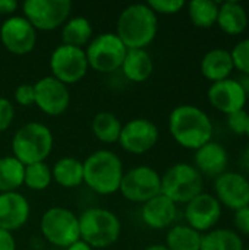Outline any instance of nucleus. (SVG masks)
I'll use <instances>...</instances> for the list:
<instances>
[{
  "label": "nucleus",
  "mask_w": 249,
  "mask_h": 250,
  "mask_svg": "<svg viewBox=\"0 0 249 250\" xmlns=\"http://www.w3.org/2000/svg\"><path fill=\"white\" fill-rule=\"evenodd\" d=\"M21 7L22 16L35 31H54L62 28L72 13V3L69 0H26Z\"/></svg>",
  "instance_id": "nucleus-9"
},
{
  "label": "nucleus",
  "mask_w": 249,
  "mask_h": 250,
  "mask_svg": "<svg viewBox=\"0 0 249 250\" xmlns=\"http://www.w3.org/2000/svg\"><path fill=\"white\" fill-rule=\"evenodd\" d=\"M200 70L203 76L211 83L229 79L235 70L230 51L226 48H213L207 51L201 59Z\"/></svg>",
  "instance_id": "nucleus-21"
},
{
  "label": "nucleus",
  "mask_w": 249,
  "mask_h": 250,
  "mask_svg": "<svg viewBox=\"0 0 249 250\" xmlns=\"http://www.w3.org/2000/svg\"><path fill=\"white\" fill-rule=\"evenodd\" d=\"M120 70L129 82L142 83L151 78L154 62L147 50H128Z\"/></svg>",
  "instance_id": "nucleus-22"
},
{
  "label": "nucleus",
  "mask_w": 249,
  "mask_h": 250,
  "mask_svg": "<svg viewBox=\"0 0 249 250\" xmlns=\"http://www.w3.org/2000/svg\"><path fill=\"white\" fill-rule=\"evenodd\" d=\"M0 41L9 53L25 56L37 45V31L22 15H13L3 21Z\"/></svg>",
  "instance_id": "nucleus-13"
},
{
  "label": "nucleus",
  "mask_w": 249,
  "mask_h": 250,
  "mask_svg": "<svg viewBox=\"0 0 249 250\" xmlns=\"http://www.w3.org/2000/svg\"><path fill=\"white\" fill-rule=\"evenodd\" d=\"M192 166L200 171L203 177L207 176L210 179H217L227 171L229 152L222 144L210 141L195 151Z\"/></svg>",
  "instance_id": "nucleus-19"
},
{
  "label": "nucleus",
  "mask_w": 249,
  "mask_h": 250,
  "mask_svg": "<svg viewBox=\"0 0 249 250\" xmlns=\"http://www.w3.org/2000/svg\"><path fill=\"white\" fill-rule=\"evenodd\" d=\"M54 138L48 126L29 122L21 126L12 138V155L23 166L44 163L53 151Z\"/></svg>",
  "instance_id": "nucleus-4"
},
{
  "label": "nucleus",
  "mask_w": 249,
  "mask_h": 250,
  "mask_svg": "<svg viewBox=\"0 0 249 250\" xmlns=\"http://www.w3.org/2000/svg\"><path fill=\"white\" fill-rule=\"evenodd\" d=\"M245 250H249V248H248V249H245Z\"/></svg>",
  "instance_id": "nucleus-45"
},
{
  "label": "nucleus",
  "mask_w": 249,
  "mask_h": 250,
  "mask_svg": "<svg viewBox=\"0 0 249 250\" xmlns=\"http://www.w3.org/2000/svg\"><path fill=\"white\" fill-rule=\"evenodd\" d=\"M65 250H94V249H92V248H90L85 242L78 240V242H75L73 245H70L69 248H66Z\"/></svg>",
  "instance_id": "nucleus-40"
},
{
  "label": "nucleus",
  "mask_w": 249,
  "mask_h": 250,
  "mask_svg": "<svg viewBox=\"0 0 249 250\" xmlns=\"http://www.w3.org/2000/svg\"><path fill=\"white\" fill-rule=\"evenodd\" d=\"M144 250H169L164 245H160V243H154V245H150L147 246Z\"/></svg>",
  "instance_id": "nucleus-43"
},
{
  "label": "nucleus",
  "mask_w": 249,
  "mask_h": 250,
  "mask_svg": "<svg viewBox=\"0 0 249 250\" xmlns=\"http://www.w3.org/2000/svg\"><path fill=\"white\" fill-rule=\"evenodd\" d=\"M178 217V205L164 195H157L141 207L142 223L153 230H164L173 226Z\"/></svg>",
  "instance_id": "nucleus-20"
},
{
  "label": "nucleus",
  "mask_w": 249,
  "mask_h": 250,
  "mask_svg": "<svg viewBox=\"0 0 249 250\" xmlns=\"http://www.w3.org/2000/svg\"><path fill=\"white\" fill-rule=\"evenodd\" d=\"M233 67L242 75H249V38L239 41L230 51Z\"/></svg>",
  "instance_id": "nucleus-32"
},
{
  "label": "nucleus",
  "mask_w": 249,
  "mask_h": 250,
  "mask_svg": "<svg viewBox=\"0 0 249 250\" xmlns=\"http://www.w3.org/2000/svg\"><path fill=\"white\" fill-rule=\"evenodd\" d=\"M15 119V105L9 98L0 97V133L6 132Z\"/></svg>",
  "instance_id": "nucleus-35"
},
{
  "label": "nucleus",
  "mask_w": 249,
  "mask_h": 250,
  "mask_svg": "<svg viewBox=\"0 0 249 250\" xmlns=\"http://www.w3.org/2000/svg\"><path fill=\"white\" fill-rule=\"evenodd\" d=\"M169 132L173 141L185 149L197 151L213 141V122L200 107L181 104L169 114Z\"/></svg>",
  "instance_id": "nucleus-1"
},
{
  "label": "nucleus",
  "mask_w": 249,
  "mask_h": 250,
  "mask_svg": "<svg viewBox=\"0 0 249 250\" xmlns=\"http://www.w3.org/2000/svg\"><path fill=\"white\" fill-rule=\"evenodd\" d=\"M223 214V207L211 193H200L185 205V221L189 227L204 234L216 227Z\"/></svg>",
  "instance_id": "nucleus-15"
},
{
  "label": "nucleus",
  "mask_w": 249,
  "mask_h": 250,
  "mask_svg": "<svg viewBox=\"0 0 249 250\" xmlns=\"http://www.w3.org/2000/svg\"><path fill=\"white\" fill-rule=\"evenodd\" d=\"M227 35H241L248 26V12L239 1H223L219 6L217 23Z\"/></svg>",
  "instance_id": "nucleus-23"
},
{
  "label": "nucleus",
  "mask_w": 249,
  "mask_h": 250,
  "mask_svg": "<svg viewBox=\"0 0 249 250\" xmlns=\"http://www.w3.org/2000/svg\"><path fill=\"white\" fill-rule=\"evenodd\" d=\"M35 104L44 114L56 117L63 114L70 105V92L68 85L56 78L44 76L34 83Z\"/></svg>",
  "instance_id": "nucleus-14"
},
{
  "label": "nucleus",
  "mask_w": 249,
  "mask_h": 250,
  "mask_svg": "<svg viewBox=\"0 0 249 250\" xmlns=\"http://www.w3.org/2000/svg\"><path fill=\"white\" fill-rule=\"evenodd\" d=\"M29 215V202L21 192L0 193V229L13 233L28 223Z\"/></svg>",
  "instance_id": "nucleus-18"
},
{
  "label": "nucleus",
  "mask_w": 249,
  "mask_h": 250,
  "mask_svg": "<svg viewBox=\"0 0 249 250\" xmlns=\"http://www.w3.org/2000/svg\"><path fill=\"white\" fill-rule=\"evenodd\" d=\"M53 180L65 189H73L84 183V166L82 161L73 157H63L57 160L51 167Z\"/></svg>",
  "instance_id": "nucleus-24"
},
{
  "label": "nucleus",
  "mask_w": 249,
  "mask_h": 250,
  "mask_svg": "<svg viewBox=\"0 0 249 250\" xmlns=\"http://www.w3.org/2000/svg\"><path fill=\"white\" fill-rule=\"evenodd\" d=\"M119 192L132 204H145L161 193V176L148 166H138L123 173Z\"/></svg>",
  "instance_id": "nucleus-10"
},
{
  "label": "nucleus",
  "mask_w": 249,
  "mask_h": 250,
  "mask_svg": "<svg viewBox=\"0 0 249 250\" xmlns=\"http://www.w3.org/2000/svg\"><path fill=\"white\" fill-rule=\"evenodd\" d=\"M226 123H227V127L230 129L232 133H235L238 136H245L247 126H248V111L239 110V111L227 114Z\"/></svg>",
  "instance_id": "nucleus-34"
},
{
  "label": "nucleus",
  "mask_w": 249,
  "mask_h": 250,
  "mask_svg": "<svg viewBox=\"0 0 249 250\" xmlns=\"http://www.w3.org/2000/svg\"><path fill=\"white\" fill-rule=\"evenodd\" d=\"M233 224H235V231L242 237L249 236V207L241 208L235 211L233 214Z\"/></svg>",
  "instance_id": "nucleus-37"
},
{
  "label": "nucleus",
  "mask_w": 249,
  "mask_h": 250,
  "mask_svg": "<svg viewBox=\"0 0 249 250\" xmlns=\"http://www.w3.org/2000/svg\"><path fill=\"white\" fill-rule=\"evenodd\" d=\"M122 122L110 111H100L92 117L91 130L92 135L103 144H116L122 132Z\"/></svg>",
  "instance_id": "nucleus-27"
},
{
  "label": "nucleus",
  "mask_w": 249,
  "mask_h": 250,
  "mask_svg": "<svg viewBox=\"0 0 249 250\" xmlns=\"http://www.w3.org/2000/svg\"><path fill=\"white\" fill-rule=\"evenodd\" d=\"M203 234L188 224L172 226L166 234V248L169 250H200Z\"/></svg>",
  "instance_id": "nucleus-28"
},
{
  "label": "nucleus",
  "mask_w": 249,
  "mask_h": 250,
  "mask_svg": "<svg viewBox=\"0 0 249 250\" xmlns=\"http://www.w3.org/2000/svg\"><path fill=\"white\" fill-rule=\"evenodd\" d=\"M200 250H245L242 237L230 229H213L203 234Z\"/></svg>",
  "instance_id": "nucleus-26"
},
{
  "label": "nucleus",
  "mask_w": 249,
  "mask_h": 250,
  "mask_svg": "<svg viewBox=\"0 0 249 250\" xmlns=\"http://www.w3.org/2000/svg\"><path fill=\"white\" fill-rule=\"evenodd\" d=\"M238 81H239L241 86L244 88L245 94L249 97V75H242V78H241V79H238Z\"/></svg>",
  "instance_id": "nucleus-42"
},
{
  "label": "nucleus",
  "mask_w": 249,
  "mask_h": 250,
  "mask_svg": "<svg viewBox=\"0 0 249 250\" xmlns=\"http://www.w3.org/2000/svg\"><path fill=\"white\" fill-rule=\"evenodd\" d=\"M0 250H16V240L13 233L0 229Z\"/></svg>",
  "instance_id": "nucleus-38"
},
{
  "label": "nucleus",
  "mask_w": 249,
  "mask_h": 250,
  "mask_svg": "<svg viewBox=\"0 0 249 250\" xmlns=\"http://www.w3.org/2000/svg\"><path fill=\"white\" fill-rule=\"evenodd\" d=\"M245 136L249 139V113H248V126H247V132H245Z\"/></svg>",
  "instance_id": "nucleus-44"
},
{
  "label": "nucleus",
  "mask_w": 249,
  "mask_h": 250,
  "mask_svg": "<svg viewBox=\"0 0 249 250\" xmlns=\"http://www.w3.org/2000/svg\"><path fill=\"white\" fill-rule=\"evenodd\" d=\"M40 230L43 237L56 248L66 249L81 240L79 220L69 208L65 207L48 208L41 215Z\"/></svg>",
  "instance_id": "nucleus-7"
},
{
  "label": "nucleus",
  "mask_w": 249,
  "mask_h": 250,
  "mask_svg": "<svg viewBox=\"0 0 249 250\" xmlns=\"http://www.w3.org/2000/svg\"><path fill=\"white\" fill-rule=\"evenodd\" d=\"M15 103L22 105V107H31L35 104V92H34V85L31 83H21L16 86L15 92Z\"/></svg>",
  "instance_id": "nucleus-36"
},
{
  "label": "nucleus",
  "mask_w": 249,
  "mask_h": 250,
  "mask_svg": "<svg viewBox=\"0 0 249 250\" xmlns=\"http://www.w3.org/2000/svg\"><path fill=\"white\" fill-rule=\"evenodd\" d=\"M53 182L51 176V167L44 163H35L25 166V174H23V186L29 190L41 192L48 189V186Z\"/></svg>",
  "instance_id": "nucleus-31"
},
{
  "label": "nucleus",
  "mask_w": 249,
  "mask_h": 250,
  "mask_svg": "<svg viewBox=\"0 0 249 250\" xmlns=\"http://www.w3.org/2000/svg\"><path fill=\"white\" fill-rule=\"evenodd\" d=\"M208 103L223 114H230L239 110H245L248 95L241 86L238 79H225L210 85L207 91Z\"/></svg>",
  "instance_id": "nucleus-17"
},
{
  "label": "nucleus",
  "mask_w": 249,
  "mask_h": 250,
  "mask_svg": "<svg viewBox=\"0 0 249 250\" xmlns=\"http://www.w3.org/2000/svg\"><path fill=\"white\" fill-rule=\"evenodd\" d=\"M92 25L84 16H70L60 29L62 44L78 48H84V45L87 47L92 40Z\"/></svg>",
  "instance_id": "nucleus-25"
},
{
  "label": "nucleus",
  "mask_w": 249,
  "mask_h": 250,
  "mask_svg": "<svg viewBox=\"0 0 249 250\" xmlns=\"http://www.w3.org/2000/svg\"><path fill=\"white\" fill-rule=\"evenodd\" d=\"M84 166V183L95 193L109 196L119 192L123 177L120 157L109 149H98L90 154Z\"/></svg>",
  "instance_id": "nucleus-3"
},
{
  "label": "nucleus",
  "mask_w": 249,
  "mask_h": 250,
  "mask_svg": "<svg viewBox=\"0 0 249 250\" xmlns=\"http://www.w3.org/2000/svg\"><path fill=\"white\" fill-rule=\"evenodd\" d=\"M158 16L147 3L126 6L116 23V35L128 50H145L157 37Z\"/></svg>",
  "instance_id": "nucleus-2"
},
{
  "label": "nucleus",
  "mask_w": 249,
  "mask_h": 250,
  "mask_svg": "<svg viewBox=\"0 0 249 250\" xmlns=\"http://www.w3.org/2000/svg\"><path fill=\"white\" fill-rule=\"evenodd\" d=\"M88 66L98 73H113L122 67L128 48L114 32L94 37L84 48Z\"/></svg>",
  "instance_id": "nucleus-8"
},
{
  "label": "nucleus",
  "mask_w": 249,
  "mask_h": 250,
  "mask_svg": "<svg viewBox=\"0 0 249 250\" xmlns=\"http://www.w3.org/2000/svg\"><path fill=\"white\" fill-rule=\"evenodd\" d=\"M204 177L189 163H176L161 174V195L176 205H186L203 193Z\"/></svg>",
  "instance_id": "nucleus-6"
},
{
  "label": "nucleus",
  "mask_w": 249,
  "mask_h": 250,
  "mask_svg": "<svg viewBox=\"0 0 249 250\" xmlns=\"http://www.w3.org/2000/svg\"><path fill=\"white\" fill-rule=\"evenodd\" d=\"M19 7L18 1L15 0H0V15L1 16H13L16 9Z\"/></svg>",
  "instance_id": "nucleus-39"
},
{
  "label": "nucleus",
  "mask_w": 249,
  "mask_h": 250,
  "mask_svg": "<svg viewBox=\"0 0 249 250\" xmlns=\"http://www.w3.org/2000/svg\"><path fill=\"white\" fill-rule=\"evenodd\" d=\"M220 3L213 0H192L186 3L188 16L194 26L201 29H210L217 23Z\"/></svg>",
  "instance_id": "nucleus-30"
},
{
  "label": "nucleus",
  "mask_w": 249,
  "mask_h": 250,
  "mask_svg": "<svg viewBox=\"0 0 249 250\" xmlns=\"http://www.w3.org/2000/svg\"><path fill=\"white\" fill-rule=\"evenodd\" d=\"M79 236L92 249H106L114 245L122 231L119 217L106 208H88L79 217Z\"/></svg>",
  "instance_id": "nucleus-5"
},
{
  "label": "nucleus",
  "mask_w": 249,
  "mask_h": 250,
  "mask_svg": "<svg viewBox=\"0 0 249 250\" xmlns=\"http://www.w3.org/2000/svg\"><path fill=\"white\" fill-rule=\"evenodd\" d=\"M51 76L65 85H73L85 78L90 66L84 48L60 44L57 45L48 60Z\"/></svg>",
  "instance_id": "nucleus-11"
},
{
  "label": "nucleus",
  "mask_w": 249,
  "mask_h": 250,
  "mask_svg": "<svg viewBox=\"0 0 249 250\" xmlns=\"http://www.w3.org/2000/svg\"><path fill=\"white\" fill-rule=\"evenodd\" d=\"M241 166H242V168L245 170V173H248L249 174V145L245 148V151H244V154H242Z\"/></svg>",
  "instance_id": "nucleus-41"
},
{
  "label": "nucleus",
  "mask_w": 249,
  "mask_h": 250,
  "mask_svg": "<svg viewBox=\"0 0 249 250\" xmlns=\"http://www.w3.org/2000/svg\"><path fill=\"white\" fill-rule=\"evenodd\" d=\"M214 196L232 211L249 207V179L238 171H226L214 179Z\"/></svg>",
  "instance_id": "nucleus-16"
},
{
  "label": "nucleus",
  "mask_w": 249,
  "mask_h": 250,
  "mask_svg": "<svg viewBox=\"0 0 249 250\" xmlns=\"http://www.w3.org/2000/svg\"><path fill=\"white\" fill-rule=\"evenodd\" d=\"M153 12L158 15H176L183 7H186V3L183 0H150L147 3Z\"/></svg>",
  "instance_id": "nucleus-33"
},
{
  "label": "nucleus",
  "mask_w": 249,
  "mask_h": 250,
  "mask_svg": "<svg viewBox=\"0 0 249 250\" xmlns=\"http://www.w3.org/2000/svg\"><path fill=\"white\" fill-rule=\"evenodd\" d=\"M25 166L13 155L0 158V193L18 192L23 186Z\"/></svg>",
  "instance_id": "nucleus-29"
},
{
  "label": "nucleus",
  "mask_w": 249,
  "mask_h": 250,
  "mask_svg": "<svg viewBox=\"0 0 249 250\" xmlns=\"http://www.w3.org/2000/svg\"><path fill=\"white\" fill-rule=\"evenodd\" d=\"M158 138L160 132L154 122L136 117L122 126L119 144L122 149L132 155H144L157 145Z\"/></svg>",
  "instance_id": "nucleus-12"
}]
</instances>
